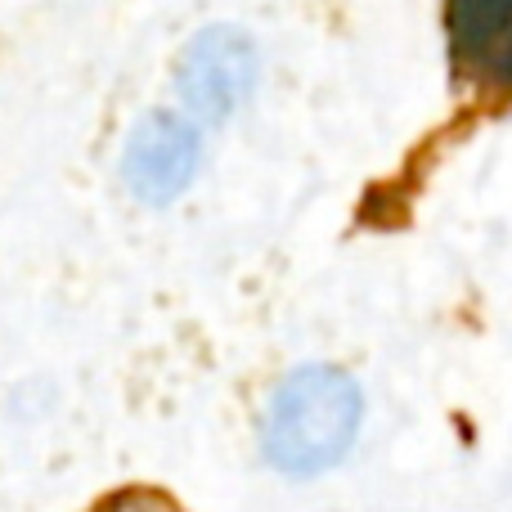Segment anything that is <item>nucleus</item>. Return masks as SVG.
<instances>
[{"mask_svg":"<svg viewBox=\"0 0 512 512\" xmlns=\"http://www.w3.org/2000/svg\"><path fill=\"white\" fill-rule=\"evenodd\" d=\"M256 81V45L239 27H207L180 59V99L194 117L221 122L248 99Z\"/></svg>","mask_w":512,"mask_h":512,"instance_id":"nucleus-2","label":"nucleus"},{"mask_svg":"<svg viewBox=\"0 0 512 512\" xmlns=\"http://www.w3.org/2000/svg\"><path fill=\"white\" fill-rule=\"evenodd\" d=\"M360 391L342 369L310 364L279 382L265 409V459L288 477H315L351 450L360 432Z\"/></svg>","mask_w":512,"mask_h":512,"instance_id":"nucleus-1","label":"nucleus"},{"mask_svg":"<svg viewBox=\"0 0 512 512\" xmlns=\"http://www.w3.org/2000/svg\"><path fill=\"white\" fill-rule=\"evenodd\" d=\"M198 126L185 113H149L131 131L122 153V176L144 203H171L198 171Z\"/></svg>","mask_w":512,"mask_h":512,"instance_id":"nucleus-4","label":"nucleus"},{"mask_svg":"<svg viewBox=\"0 0 512 512\" xmlns=\"http://www.w3.org/2000/svg\"><path fill=\"white\" fill-rule=\"evenodd\" d=\"M445 45L463 81L512 95V0H445Z\"/></svg>","mask_w":512,"mask_h":512,"instance_id":"nucleus-3","label":"nucleus"}]
</instances>
